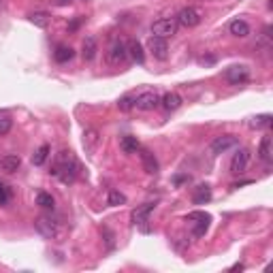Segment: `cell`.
<instances>
[{"mask_svg": "<svg viewBox=\"0 0 273 273\" xmlns=\"http://www.w3.org/2000/svg\"><path fill=\"white\" fill-rule=\"evenodd\" d=\"M77 173H79V164L75 160V156L70 152H60L56 156V162H54V169H52V175L58 177L62 184H73L77 180Z\"/></svg>", "mask_w": 273, "mask_h": 273, "instance_id": "1", "label": "cell"}, {"mask_svg": "<svg viewBox=\"0 0 273 273\" xmlns=\"http://www.w3.org/2000/svg\"><path fill=\"white\" fill-rule=\"evenodd\" d=\"M34 229H37V233L41 237H45V239H49V241H62V237H64L62 222L52 216H39L34 220Z\"/></svg>", "mask_w": 273, "mask_h": 273, "instance_id": "2", "label": "cell"}, {"mask_svg": "<svg viewBox=\"0 0 273 273\" xmlns=\"http://www.w3.org/2000/svg\"><path fill=\"white\" fill-rule=\"evenodd\" d=\"M160 96L162 94L156 90H145L141 94H135V109H139V111L156 109V107H160Z\"/></svg>", "mask_w": 273, "mask_h": 273, "instance_id": "3", "label": "cell"}, {"mask_svg": "<svg viewBox=\"0 0 273 273\" xmlns=\"http://www.w3.org/2000/svg\"><path fill=\"white\" fill-rule=\"evenodd\" d=\"M177 28H180V23L173 17H162L158 21L152 23V34L154 37H162V39H169L173 34H177Z\"/></svg>", "mask_w": 273, "mask_h": 273, "instance_id": "4", "label": "cell"}, {"mask_svg": "<svg viewBox=\"0 0 273 273\" xmlns=\"http://www.w3.org/2000/svg\"><path fill=\"white\" fill-rule=\"evenodd\" d=\"M175 19L184 28H194V26L201 23V19H203V13H201V9H196V7H186V9H182L180 13H177Z\"/></svg>", "mask_w": 273, "mask_h": 273, "instance_id": "5", "label": "cell"}, {"mask_svg": "<svg viewBox=\"0 0 273 273\" xmlns=\"http://www.w3.org/2000/svg\"><path fill=\"white\" fill-rule=\"evenodd\" d=\"M147 49L150 54L156 58V60H167V56H169V43L167 39H162V37H152L147 39Z\"/></svg>", "mask_w": 273, "mask_h": 273, "instance_id": "6", "label": "cell"}, {"mask_svg": "<svg viewBox=\"0 0 273 273\" xmlns=\"http://www.w3.org/2000/svg\"><path fill=\"white\" fill-rule=\"evenodd\" d=\"M107 60H109V64H115V66H120L128 60V47L124 41H115L111 47H109V52H107Z\"/></svg>", "mask_w": 273, "mask_h": 273, "instance_id": "7", "label": "cell"}, {"mask_svg": "<svg viewBox=\"0 0 273 273\" xmlns=\"http://www.w3.org/2000/svg\"><path fill=\"white\" fill-rule=\"evenodd\" d=\"M224 77H227V81L231 86H243L245 81L250 79V70H247V66H243V64H235V66L227 68Z\"/></svg>", "mask_w": 273, "mask_h": 273, "instance_id": "8", "label": "cell"}, {"mask_svg": "<svg viewBox=\"0 0 273 273\" xmlns=\"http://www.w3.org/2000/svg\"><path fill=\"white\" fill-rule=\"evenodd\" d=\"M247 164H250V150L247 147H239L237 150V154L233 156L231 160V173L233 175H243Z\"/></svg>", "mask_w": 273, "mask_h": 273, "instance_id": "9", "label": "cell"}, {"mask_svg": "<svg viewBox=\"0 0 273 273\" xmlns=\"http://www.w3.org/2000/svg\"><path fill=\"white\" fill-rule=\"evenodd\" d=\"M186 220H198L194 224V229H192V237H203L209 229V222H211V216L205 211H192V213H188Z\"/></svg>", "mask_w": 273, "mask_h": 273, "instance_id": "10", "label": "cell"}, {"mask_svg": "<svg viewBox=\"0 0 273 273\" xmlns=\"http://www.w3.org/2000/svg\"><path fill=\"white\" fill-rule=\"evenodd\" d=\"M237 145V137H233V135H222V137H216L211 141V145H209V150H211V154H224V152H229V150H233Z\"/></svg>", "mask_w": 273, "mask_h": 273, "instance_id": "11", "label": "cell"}, {"mask_svg": "<svg viewBox=\"0 0 273 273\" xmlns=\"http://www.w3.org/2000/svg\"><path fill=\"white\" fill-rule=\"evenodd\" d=\"M154 203H145L143 207H137L133 213H130V220H133V224H137V227H143V224L150 222V213L154 211Z\"/></svg>", "mask_w": 273, "mask_h": 273, "instance_id": "12", "label": "cell"}, {"mask_svg": "<svg viewBox=\"0 0 273 273\" xmlns=\"http://www.w3.org/2000/svg\"><path fill=\"white\" fill-rule=\"evenodd\" d=\"M182 96L177 92H167V94H162L160 96V107L164 111H177L182 107Z\"/></svg>", "mask_w": 273, "mask_h": 273, "instance_id": "13", "label": "cell"}, {"mask_svg": "<svg viewBox=\"0 0 273 273\" xmlns=\"http://www.w3.org/2000/svg\"><path fill=\"white\" fill-rule=\"evenodd\" d=\"M19 167H21V158L17 154H7V156L0 158V169L5 173H15Z\"/></svg>", "mask_w": 273, "mask_h": 273, "instance_id": "14", "label": "cell"}, {"mask_svg": "<svg viewBox=\"0 0 273 273\" xmlns=\"http://www.w3.org/2000/svg\"><path fill=\"white\" fill-rule=\"evenodd\" d=\"M139 152H141V162H143L145 173L156 175L158 173V160H156V156H154L150 150H139Z\"/></svg>", "mask_w": 273, "mask_h": 273, "instance_id": "15", "label": "cell"}, {"mask_svg": "<svg viewBox=\"0 0 273 273\" xmlns=\"http://www.w3.org/2000/svg\"><path fill=\"white\" fill-rule=\"evenodd\" d=\"M231 34L237 39H245L247 34H250V23H247L245 19H233L231 21V26H229Z\"/></svg>", "mask_w": 273, "mask_h": 273, "instance_id": "16", "label": "cell"}, {"mask_svg": "<svg viewBox=\"0 0 273 273\" xmlns=\"http://www.w3.org/2000/svg\"><path fill=\"white\" fill-rule=\"evenodd\" d=\"M209 198H211V188L207 184H201L194 188V192H192V203L194 205H205L209 203Z\"/></svg>", "mask_w": 273, "mask_h": 273, "instance_id": "17", "label": "cell"}, {"mask_svg": "<svg viewBox=\"0 0 273 273\" xmlns=\"http://www.w3.org/2000/svg\"><path fill=\"white\" fill-rule=\"evenodd\" d=\"M271 156H273V141L267 135V137H263V141H260V145H258V158L265 164H271Z\"/></svg>", "mask_w": 273, "mask_h": 273, "instance_id": "18", "label": "cell"}, {"mask_svg": "<svg viewBox=\"0 0 273 273\" xmlns=\"http://www.w3.org/2000/svg\"><path fill=\"white\" fill-rule=\"evenodd\" d=\"M96 52H98V45H96V39L94 37H88L81 45V56H84L86 62H92L94 58H96Z\"/></svg>", "mask_w": 273, "mask_h": 273, "instance_id": "19", "label": "cell"}, {"mask_svg": "<svg viewBox=\"0 0 273 273\" xmlns=\"http://www.w3.org/2000/svg\"><path fill=\"white\" fill-rule=\"evenodd\" d=\"M126 47H128V56L133 58V60L137 62V64H143L145 62V52H143V47H141V43L139 41H128L126 43Z\"/></svg>", "mask_w": 273, "mask_h": 273, "instance_id": "20", "label": "cell"}, {"mask_svg": "<svg viewBox=\"0 0 273 273\" xmlns=\"http://www.w3.org/2000/svg\"><path fill=\"white\" fill-rule=\"evenodd\" d=\"M120 147H122L124 154H137V152L141 150V143H139L137 137L126 135V137H122V141H120Z\"/></svg>", "mask_w": 273, "mask_h": 273, "instance_id": "21", "label": "cell"}, {"mask_svg": "<svg viewBox=\"0 0 273 273\" xmlns=\"http://www.w3.org/2000/svg\"><path fill=\"white\" fill-rule=\"evenodd\" d=\"M73 56H75L73 47H68V45H58V49L54 52V60L60 62V64H64V62H68V60H73Z\"/></svg>", "mask_w": 273, "mask_h": 273, "instance_id": "22", "label": "cell"}, {"mask_svg": "<svg viewBox=\"0 0 273 273\" xmlns=\"http://www.w3.org/2000/svg\"><path fill=\"white\" fill-rule=\"evenodd\" d=\"M271 122H273V115H271V113H263V115L252 117V120H250V128H254V130H263V128H269Z\"/></svg>", "mask_w": 273, "mask_h": 273, "instance_id": "23", "label": "cell"}, {"mask_svg": "<svg viewBox=\"0 0 273 273\" xmlns=\"http://www.w3.org/2000/svg\"><path fill=\"white\" fill-rule=\"evenodd\" d=\"M49 152H52V147L47 143H43L37 152H34L32 154V164H34V167H41V164H45V160L49 158Z\"/></svg>", "mask_w": 273, "mask_h": 273, "instance_id": "24", "label": "cell"}, {"mask_svg": "<svg viewBox=\"0 0 273 273\" xmlns=\"http://www.w3.org/2000/svg\"><path fill=\"white\" fill-rule=\"evenodd\" d=\"M37 205L43 209H54L56 207V198L49 192H39L37 194Z\"/></svg>", "mask_w": 273, "mask_h": 273, "instance_id": "25", "label": "cell"}, {"mask_svg": "<svg viewBox=\"0 0 273 273\" xmlns=\"http://www.w3.org/2000/svg\"><path fill=\"white\" fill-rule=\"evenodd\" d=\"M30 21H32L37 28H47V26H49V15H47L45 11H37V13L30 15Z\"/></svg>", "mask_w": 273, "mask_h": 273, "instance_id": "26", "label": "cell"}, {"mask_svg": "<svg viewBox=\"0 0 273 273\" xmlns=\"http://www.w3.org/2000/svg\"><path fill=\"white\" fill-rule=\"evenodd\" d=\"M117 109H120V111L135 109V94H124V96L117 101Z\"/></svg>", "mask_w": 273, "mask_h": 273, "instance_id": "27", "label": "cell"}, {"mask_svg": "<svg viewBox=\"0 0 273 273\" xmlns=\"http://www.w3.org/2000/svg\"><path fill=\"white\" fill-rule=\"evenodd\" d=\"M107 203H109V205H124L126 203V196L120 192V190H111V192H109V196H107Z\"/></svg>", "mask_w": 273, "mask_h": 273, "instance_id": "28", "label": "cell"}, {"mask_svg": "<svg viewBox=\"0 0 273 273\" xmlns=\"http://www.w3.org/2000/svg\"><path fill=\"white\" fill-rule=\"evenodd\" d=\"M11 196H13V192H11V188L7 186V184H3L0 182V207H5L9 201H11Z\"/></svg>", "mask_w": 273, "mask_h": 273, "instance_id": "29", "label": "cell"}, {"mask_svg": "<svg viewBox=\"0 0 273 273\" xmlns=\"http://www.w3.org/2000/svg\"><path fill=\"white\" fill-rule=\"evenodd\" d=\"M11 126H13V122L9 120V117H3L0 120V137H5V135H9V130H11Z\"/></svg>", "mask_w": 273, "mask_h": 273, "instance_id": "30", "label": "cell"}, {"mask_svg": "<svg viewBox=\"0 0 273 273\" xmlns=\"http://www.w3.org/2000/svg\"><path fill=\"white\" fill-rule=\"evenodd\" d=\"M86 139H88V150H92L94 143H96V130H86Z\"/></svg>", "mask_w": 273, "mask_h": 273, "instance_id": "31", "label": "cell"}, {"mask_svg": "<svg viewBox=\"0 0 273 273\" xmlns=\"http://www.w3.org/2000/svg\"><path fill=\"white\" fill-rule=\"evenodd\" d=\"M103 235H105V241H107V247H109V250H111V247H113V233L109 231V229H103Z\"/></svg>", "mask_w": 273, "mask_h": 273, "instance_id": "32", "label": "cell"}, {"mask_svg": "<svg viewBox=\"0 0 273 273\" xmlns=\"http://www.w3.org/2000/svg\"><path fill=\"white\" fill-rule=\"evenodd\" d=\"M186 182H190L188 175H177V177H175V184H177V186H182V184H186Z\"/></svg>", "mask_w": 273, "mask_h": 273, "instance_id": "33", "label": "cell"}, {"mask_svg": "<svg viewBox=\"0 0 273 273\" xmlns=\"http://www.w3.org/2000/svg\"><path fill=\"white\" fill-rule=\"evenodd\" d=\"M70 3H73V0H56L58 7H66V5H70Z\"/></svg>", "mask_w": 273, "mask_h": 273, "instance_id": "34", "label": "cell"}, {"mask_svg": "<svg viewBox=\"0 0 273 273\" xmlns=\"http://www.w3.org/2000/svg\"><path fill=\"white\" fill-rule=\"evenodd\" d=\"M241 269H243V265H241V263H235V265L231 267V271H241Z\"/></svg>", "mask_w": 273, "mask_h": 273, "instance_id": "35", "label": "cell"}, {"mask_svg": "<svg viewBox=\"0 0 273 273\" xmlns=\"http://www.w3.org/2000/svg\"><path fill=\"white\" fill-rule=\"evenodd\" d=\"M84 3H86V0H84Z\"/></svg>", "mask_w": 273, "mask_h": 273, "instance_id": "36", "label": "cell"}]
</instances>
